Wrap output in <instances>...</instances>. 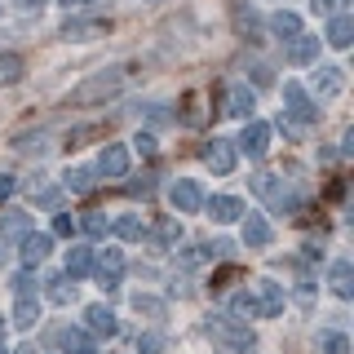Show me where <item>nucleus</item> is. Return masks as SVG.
Segmentation results:
<instances>
[{
    "label": "nucleus",
    "instance_id": "3",
    "mask_svg": "<svg viewBox=\"0 0 354 354\" xmlns=\"http://www.w3.org/2000/svg\"><path fill=\"white\" fill-rule=\"evenodd\" d=\"M283 111L297 120V124H315L319 120V106L310 102V93L297 80H283Z\"/></svg>",
    "mask_w": 354,
    "mask_h": 354
},
{
    "label": "nucleus",
    "instance_id": "44",
    "mask_svg": "<svg viewBox=\"0 0 354 354\" xmlns=\"http://www.w3.org/2000/svg\"><path fill=\"white\" fill-rule=\"evenodd\" d=\"M22 9H40V5H49V0H18Z\"/></svg>",
    "mask_w": 354,
    "mask_h": 354
},
{
    "label": "nucleus",
    "instance_id": "38",
    "mask_svg": "<svg viewBox=\"0 0 354 354\" xmlns=\"http://www.w3.org/2000/svg\"><path fill=\"white\" fill-rule=\"evenodd\" d=\"M14 191H18V182H14V177H5V173H0V204H5V199L14 195Z\"/></svg>",
    "mask_w": 354,
    "mask_h": 354
},
{
    "label": "nucleus",
    "instance_id": "39",
    "mask_svg": "<svg viewBox=\"0 0 354 354\" xmlns=\"http://www.w3.org/2000/svg\"><path fill=\"white\" fill-rule=\"evenodd\" d=\"M155 350H160V337H151V332H147V337L138 341V354H155Z\"/></svg>",
    "mask_w": 354,
    "mask_h": 354
},
{
    "label": "nucleus",
    "instance_id": "42",
    "mask_svg": "<svg viewBox=\"0 0 354 354\" xmlns=\"http://www.w3.org/2000/svg\"><path fill=\"white\" fill-rule=\"evenodd\" d=\"M36 199H40V204H44V208H58V191H40Z\"/></svg>",
    "mask_w": 354,
    "mask_h": 354
},
{
    "label": "nucleus",
    "instance_id": "30",
    "mask_svg": "<svg viewBox=\"0 0 354 354\" xmlns=\"http://www.w3.org/2000/svg\"><path fill=\"white\" fill-rule=\"evenodd\" d=\"M22 53H0V84H14V80H22Z\"/></svg>",
    "mask_w": 354,
    "mask_h": 354
},
{
    "label": "nucleus",
    "instance_id": "25",
    "mask_svg": "<svg viewBox=\"0 0 354 354\" xmlns=\"http://www.w3.org/2000/svg\"><path fill=\"white\" fill-rule=\"evenodd\" d=\"M147 235H151L155 243H160V248H173V243H177V239H182V221H173V217H164V221H160V226H155V230H147Z\"/></svg>",
    "mask_w": 354,
    "mask_h": 354
},
{
    "label": "nucleus",
    "instance_id": "15",
    "mask_svg": "<svg viewBox=\"0 0 354 354\" xmlns=\"http://www.w3.org/2000/svg\"><path fill=\"white\" fill-rule=\"evenodd\" d=\"M324 40L332 44V49H350V40H354V18H350V14H332Z\"/></svg>",
    "mask_w": 354,
    "mask_h": 354
},
{
    "label": "nucleus",
    "instance_id": "12",
    "mask_svg": "<svg viewBox=\"0 0 354 354\" xmlns=\"http://www.w3.org/2000/svg\"><path fill=\"white\" fill-rule=\"evenodd\" d=\"M288 62L292 66H310V62H319V36H292L288 40Z\"/></svg>",
    "mask_w": 354,
    "mask_h": 354
},
{
    "label": "nucleus",
    "instance_id": "43",
    "mask_svg": "<svg viewBox=\"0 0 354 354\" xmlns=\"http://www.w3.org/2000/svg\"><path fill=\"white\" fill-rule=\"evenodd\" d=\"M58 5H62V9H84L88 0H58Z\"/></svg>",
    "mask_w": 354,
    "mask_h": 354
},
{
    "label": "nucleus",
    "instance_id": "35",
    "mask_svg": "<svg viewBox=\"0 0 354 354\" xmlns=\"http://www.w3.org/2000/svg\"><path fill=\"white\" fill-rule=\"evenodd\" d=\"M235 22H239L243 31H248V36H252V31H257V14H248V9H243V5L235 9Z\"/></svg>",
    "mask_w": 354,
    "mask_h": 354
},
{
    "label": "nucleus",
    "instance_id": "17",
    "mask_svg": "<svg viewBox=\"0 0 354 354\" xmlns=\"http://www.w3.org/2000/svg\"><path fill=\"white\" fill-rule=\"evenodd\" d=\"M84 319H88V332H97V337H115L120 332V319H115L111 306H88Z\"/></svg>",
    "mask_w": 354,
    "mask_h": 354
},
{
    "label": "nucleus",
    "instance_id": "7",
    "mask_svg": "<svg viewBox=\"0 0 354 354\" xmlns=\"http://www.w3.org/2000/svg\"><path fill=\"white\" fill-rule=\"evenodd\" d=\"M93 270H97V283H102L106 292H111V288H120V274H124V252H120V248H102L93 257Z\"/></svg>",
    "mask_w": 354,
    "mask_h": 354
},
{
    "label": "nucleus",
    "instance_id": "22",
    "mask_svg": "<svg viewBox=\"0 0 354 354\" xmlns=\"http://www.w3.org/2000/svg\"><path fill=\"white\" fill-rule=\"evenodd\" d=\"M328 283H332V292H337L341 301H350V297H354V270H350V261H332Z\"/></svg>",
    "mask_w": 354,
    "mask_h": 354
},
{
    "label": "nucleus",
    "instance_id": "1",
    "mask_svg": "<svg viewBox=\"0 0 354 354\" xmlns=\"http://www.w3.org/2000/svg\"><path fill=\"white\" fill-rule=\"evenodd\" d=\"M120 88H124V66H106V71L88 75L84 84H75L71 93H66V106H97V102H106V97H115Z\"/></svg>",
    "mask_w": 354,
    "mask_h": 354
},
{
    "label": "nucleus",
    "instance_id": "40",
    "mask_svg": "<svg viewBox=\"0 0 354 354\" xmlns=\"http://www.w3.org/2000/svg\"><path fill=\"white\" fill-rule=\"evenodd\" d=\"M337 9H341V0H315V14H337Z\"/></svg>",
    "mask_w": 354,
    "mask_h": 354
},
{
    "label": "nucleus",
    "instance_id": "34",
    "mask_svg": "<svg viewBox=\"0 0 354 354\" xmlns=\"http://www.w3.org/2000/svg\"><path fill=\"white\" fill-rule=\"evenodd\" d=\"M155 191V177H133L129 182V195H151Z\"/></svg>",
    "mask_w": 354,
    "mask_h": 354
},
{
    "label": "nucleus",
    "instance_id": "16",
    "mask_svg": "<svg viewBox=\"0 0 354 354\" xmlns=\"http://www.w3.org/2000/svg\"><path fill=\"white\" fill-rule=\"evenodd\" d=\"M257 306H261V319H274L283 310V288L274 279H257Z\"/></svg>",
    "mask_w": 354,
    "mask_h": 354
},
{
    "label": "nucleus",
    "instance_id": "9",
    "mask_svg": "<svg viewBox=\"0 0 354 354\" xmlns=\"http://www.w3.org/2000/svg\"><path fill=\"white\" fill-rule=\"evenodd\" d=\"M31 235V213H22V208H5L0 213V239L5 243H22Z\"/></svg>",
    "mask_w": 354,
    "mask_h": 354
},
{
    "label": "nucleus",
    "instance_id": "26",
    "mask_svg": "<svg viewBox=\"0 0 354 354\" xmlns=\"http://www.w3.org/2000/svg\"><path fill=\"white\" fill-rule=\"evenodd\" d=\"M230 310H235L239 319H261V306H257V292H248V288H243V292H235L230 297Z\"/></svg>",
    "mask_w": 354,
    "mask_h": 354
},
{
    "label": "nucleus",
    "instance_id": "10",
    "mask_svg": "<svg viewBox=\"0 0 354 354\" xmlns=\"http://www.w3.org/2000/svg\"><path fill=\"white\" fill-rule=\"evenodd\" d=\"M252 111H257V93H252L248 84H230V93H226V115H235V120H243V124H248Z\"/></svg>",
    "mask_w": 354,
    "mask_h": 354
},
{
    "label": "nucleus",
    "instance_id": "23",
    "mask_svg": "<svg viewBox=\"0 0 354 354\" xmlns=\"http://www.w3.org/2000/svg\"><path fill=\"white\" fill-rule=\"evenodd\" d=\"M58 346H62L66 354H93V341H88L84 328H62V332H58Z\"/></svg>",
    "mask_w": 354,
    "mask_h": 354
},
{
    "label": "nucleus",
    "instance_id": "2",
    "mask_svg": "<svg viewBox=\"0 0 354 354\" xmlns=\"http://www.w3.org/2000/svg\"><path fill=\"white\" fill-rule=\"evenodd\" d=\"M208 337H217L230 354H252V332L243 324H235V319L213 315V319H208Z\"/></svg>",
    "mask_w": 354,
    "mask_h": 354
},
{
    "label": "nucleus",
    "instance_id": "4",
    "mask_svg": "<svg viewBox=\"0 0 354 354\" xmlns=\"http://www.w3.org/2000/svg\"><path fill=\"white\" fill-rule=\"evenodd\" d=\"M235 160H239V155H235V142H230V138H208L204 142V164L217 177H230V173H235Z\"/></svg>",
    "mask_w": 354,
    "mask_h": 354
},
{
    "label": "nucleus",
    "instance_id": "21",
    "mask_svg": "<svg viewBox=\"0 0 354 354\" xmlns=\"http://www.w3.org/2000/svg\"><path fill=\"white\" fill-rule=\"evenodd\" d=\"M49 248H53V235H36V230H31V235L22 239V266H40L49 257Z\"/></svg>",
    "mask_w": 354,
    "mask_h": 354
},
{
    "label": "nucleus",
    "instance_id": "29",
    "mask_svg": "<svg viewBox=\"0 0 354 354\" xmlns=\"http://www.w3.org/2000/svg\"><path fill=\"white\" fill-rule=\"evenodd\" d=\"M62 186H66L71 195H88V191H93V173H88V169H66Z\"/></svg>",
    "mask_w": 354,
    "mask_h": 354
},
{
    "label": "nucleus",
    "instance_id": "37",
    "mask_svg": "<svg viewBox=\"0 0 354 354\" xmlns=\"http://www.w3.org/2000/svg\"><path fill=\"white\" fill-rule=\"evenodd\" d=\"M31 288H36V283H31V274H14V292L18 297H31Z\"/></svg>",
    "mask_w": 354,
    "mask_h": 354
},
{
    "label": "nucleus",
    "instance_id": "46",
    "mask_svg": "<svg viewBox=\"0 0 354 354\" xmlns=\"http://www.w3.org/2000/svg\"><path fill=\"white\" fill-rule=\"evenodd\" d=\"M93 354H97V350H93Z\"/></svg>",
    "mask_w": 354,
    "mask_h": 354
},
{
    "label": "nucleus",
    "instance_id": "5",
    "mask_svg": "<svg viewBox=\"0 0 354 354\" xmlns=\"http://www.w3.org/2000/svg\"><path fill=\"white\" fill-rule=\"evenodd\" d=\"M169 204L177 213H199L204 208V191H199V182H191V177H177L169 186Z\"/></svg>",
    "mask_w": 354,
    "mask_h": 354
},
{
    "label": "nucleus",
    "instance_id": "24",
    "mask_svg": "<svg viewBox=\"0 0 354 354\" xmlns=\"http://www.w3.org/2000/svg\"><path fill=\"white\" fill-rule=\"evenodd\" d=\"M315 354H350L346 332H319V337H315Z\"/></svg>",
    "mask_w": 354,
    "mask_h": 354
},
{
    "label": "nucleus",
    "instance_id": "28",
    "mask_svg": "<svg viewBox=\"0 0 354 354\" xmlns=\"http://www.w3.org/2000/svg\"><path fill=\"white\" fill-rule=\"evenodd\" d=\"M36 319H40L36 297H18V306H14V324H18V328H36Z\"/></svg>",
    "mask_w": 354,
    "mask_h": 354
},
{
    "label": "nucleus",
    "instance_id": "32",
    "mask_svg": "<svg viewBox=\"0 0 354 354\" xmlns=\"http://www.w3.org/2000/svg\"><path fill=\"white\" fill-rule=\"evenodd\" d=\"M133 310H138V315L160 319L164 315V301H160V297H151V292H138V297H133Z\"/></svg>",
    "mask_w": 354,
    "mask_h": 354
},
{
    "label": "nucleus",
    "instance_id": "18",
    "mask_svg": "<svg viewBox=\"0 0 354 354\" xmlns=\"http://www.w3.org/2000/svg\"><path fill=\"white\" fill-rule=\"evenodd\" d=\"M106 31V22H97V18H66V27H62V40H93V36H102Z\"/></svg>",
    "mask_w": 354,
    "mask_h": 354
},
{
    "label": "nucleus",
    "instance_id": "19",
    "mask_svg": "<svg viewBox=\"0 0 354 354\" xmlns=\"http://www.w3.org/2000/svg\"><path fill=\"white\" fill-rule=\"evenodd\" d=\"M93 270V248H84V243H71L66 248V279H80V274H88Z\"/></svg>",
    "mask_w": 354,
    "mask_h": 354
},
{
    "label": "nucleus",
    "instance_id": "31",
    "mask_svg": "<svg viewBox=\"0 0 354 354\" xmlns=\"http://www.w3.org/2000/svg\"><path fill=\"white\" fill-rule=\"evenodd\" d=\"M71 297H75V279H66V274H58V279H49V301L66 306Z\"/></svg>",
    "mask_w": 354,
    "mask_h": 354
},
{
    "label": "nucleus",
    "instance_id": "11",
    "mask_svg": "<svg viewBox=\"0 0 354 354\" xmlns=\"http://www.w3.org/2000/svg\"><path fill=\"white\" fill-rule=\"evenodd\" d=\"M310 88H315V97H337L341 88H346V71H341V66H319Z\"/></svg>",
    "mask_w": 354,
    "mask_h": 354
},
{
    "label": "nucleus",
    "instance_id": "8",
    "mask_svg": "<svg viewBox=\"0 0 354 354\" xmlns=\"http://www.w3.org/2000/svg\"><path fill=\"white\" fill-rule=\"evenodd\" d=\"M239 151L248 155V160H261L266 151H270V124H261V120H248L239 133Z\"/></svg>",
    "mask_w": 354,
    "mask_h": 354
},
{
    "label": "nucleus",
    "instance_id": "27",
    "mask_svg": "<svg viewBox=\"0 0 354 354\" xmlns=\"http://www.w3.org/2000/svg\"><path fill=\"white\" fill-rule=\"evenodd\" d=\"M111 230H115L120 239H129V243L133 239H147V226H142V217H133V213L120 217V221H111Z\"/></svg>",
    "mask_w": 354,
    "mask_h": 354
},
{
    "label": "nucleus",
    "instance_id": "13",
    "mask_svg": "<svg viewBox=\"0 0 354 354\" xmlns=\"http://www.w3.org/2000/svg\"><path fill=\"white\" fill-rule=\"evenodd\" d=\"M97 173L102 177H124L129 173V151L120 147V142H111V147L97 155Z\"/></svg>",
    "mask_w": 354,
    "mask_h": 354
},
{
    "label": "nucleus",
    "instance_id": "14",
    "mask_svg": "<svg viewBox=\"0 0 354 354\" xmlns=\"http://www.w3.org/2000/svg\"><path fill=\"white\" fill-rule=\"evenodd\" d=\"M208 217H213L217 226L239 221L243 217V199H235V195H213V199H208Z\"/></svg>",
    "mask_w": 354,
    "mask_h": 354
},
{
    "label": "nucleus",
    "instance_id": "33",
    "mask_svg": "<svg viewBox=\"0 0 354 354\" xmlns=\"http://www.w3.org/2000/svg\"><path fill=\"white\" fill-rule=\"evenodd\" d=\"M84 235H93V239H102V235H111V221L102 217V213H84Z\"/></svg>",
    "mask_w": 354,
    "mask_h": 354
},
{
    "label": "nucleus",
    "instance_id": "36",
    "mask_svg": "<svg viewBox=\"0 0 354 354\" xmlns=\"http://www.w3.org/2000/svg\"><path fill=\"white\" fill-rule=\"evenodd\" d=\"M133 142H138V151H142V155H155V133H138Z\"/></svg>",
    "mask_w": 354,
    "mask_h": 354
},
{
    "label": "nucleus",
    "instance_id": "41",
    "mask_svg": "<svg viewBox=\"0 0 354 354\" xmlns=\"http://www.w3.org/2000/svg\"><path fill=\"white\" fill-rule=\"evenodd\" d=\"M53 235H71V217H66V213L53 217Z\"/></svg>",
    "mask_w": 354,
    "mask_h": 354
},
{
    "label": "nucleus",
    "instance_id": "20",
    "mask_svg": "<svg viewBox=\"0 0 354 354\" xmlns=\"http://www.w3.org/2000/svg\"><path fill=\"white\" fill-rule=\"evenodd\" d=\"M266 27H270L279 40H292V36H301V18H297L292 9H274V14L266 18Z\"/></svg>",
    "mask_w": 354,
    "mask_h": 354
},
{
    "label": "nucleus",
    "instance_id": "6",
    "mask_svg": "<svg viewBox=\"0 0 354 354\" xmlns=\"http://www.w3.org/2000/svg\"><path fill=\"white\" fill-rule=\"evenodd\" d=\"M239 239H243V248H270L274 230H270V221L261 213H243L239 217Z\"/></svg>",
    "mask_w": 354,
    "mask_h": 354
},
{
    "label": "nucleus",
    "instance_id": "45",
    "mask_svg": "<svg viewBox=\"0 0 354 354\" xmlns=\"http://www.w3.org/2000/svg\"><path fill=\"white\" fill-rule=\"evenodd\" d=\"M0 354H9V350H5V337H0Z\"/></svg>",
    "mask_w": 354,
    "mask_h": 354
}]
</instances>
